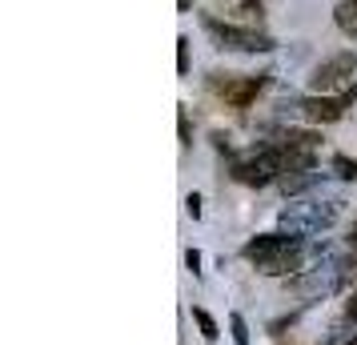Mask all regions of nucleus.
Masks as SVG:
<instances>
[{
	"instance_id": "obj_1",
	"label": "nucleus",
	"mask_w": 357,
	"mask_h": 345,
	"mask_svg": "<svg viewBox=\"0 0 357 345\" xmlns=\"http://www.w3.org/2000/svg\"><path fill=\"white\" fill-rule=\"evenodd\" d=\"M341 217H345V201L341 197H301V201H289L277 213V229L293 233V237H313V233L333 229Z\"/></svg>"
},
{
	"instance_id": "obj_2",
	"label": "nucleus",
	"mask_w": 357,
	"mask_h": 345,
	"mask_svg": "<svg viewBox=\"0 0 357 345\" xmlns=\"http://www.w3.org/2000/svg\"><path fill=\"white\" fill-rule=\"evenodd\" d=\"M201 29L209 36L217 49L225 52H273L277 40L269 33H261L253 24H233V20H221V17H201Z\"/></svg>"
},
{
	"instance_id": "obj_3",
	"label": "nucleus",
	"mask_w": 357,
	"mask_h": 345,
	"mask_svg": "<svg viewBox=\"0 0 357 345\" xmlns=\"http://www.w3.org/2000/svg\"><path fill=\"white\" fill-rule=\"evenodd\" d=\"M285 177V157H281V145H261L253 148L249 157L233 164V181L249 185V189H265Z\"/></svg>"
},
{
	"instance_id": "obj_4",
	"label": "nucleus",
	"mask_w": 357,
	"mask_h": 345,
	"mask_svg": "<svg viewBox=\"0 0 357 345\" xmlns=\"http://www.w3.org/2000/svg\"><path fill=\"white\" fill-rule=\"evenodd\" d=\"M354 81H357V52H337V56H325L321 65L313 68L309 89L321 93V97H337V93H349Z\"/></svg>"
},
{
	"instance_id": "obj_5",
	"label": "nucleus",
	"mask_w": 357,
	"mask_h": 345,
	"mask_svg": "<svg viewBox=\"0 0 357 345\" xmlns=\"http://www.w3.org/2000/svg\"><path fill=\"white\" fill-rule=\"evenodd\" d=\"M357 100V84L349 89V93H341V97H321V93H309V97L293 100V109L305 116L309 125H333V121H341L345 116V109Z\"/></svg>"
},
{
	"instance_id": "obj_6",
	"label": "nucleus",
	"mask_w": 357,
	"mask_h": 345,
	"mask_svg": "<svg viewBox=\"0 0 357 345\" xmlns=\"http://www.w3.org/2000/svg\"><path fill=\"white\" fill-rule=\"evenodd\" d=\"M265 84H269L265 72H257V77H233V72H225V84H217V89H221V97H225L229 105L245 109V105H253V100L261 97Z\"/></svg>"
},
{
	"instance_id": "obj_7",
	"label": "nucleus",
	"mask_w": 357,
	"mask_h": 345,
	"mask_svg": "<svg viewBox=\"0 0 357 345\" xmlns=\"http://www.w3.org/2000/svg\"><path fill=\"white\" fill-rule=\"evenodd\" d=\"M325 177H333V173L309 169V173H289V177H281L277 185H281V193H285V197H301V193H309V189H317Z\"/></svg>"
},
{
	"instance_id": "obj_8",
	"label": "nucleus",
	"mask_w": 357,
	"mask_h": 345,
	"mask_svg": "<svg viewBox=\"0 0 357 345\" xmlns=\"http://www.w3.org/2000/svg\"><path fill=\"white\" fill-rule=\"evenodd\" d=\"M217 8L229 13V17H237V20H261L265 17V4H261V0H217Z\"/></svg>"
},
{
	"instance_id": "obj_9",
	"label": "nucleus",
	"mask_w": 357,
	"mask_h": 345,
	"mask_svg": "<svg viewBox=\"0 0 357 345\" xmlns=\"http://www.w3.org/2000/svg\"><path fill=\"white\" fill-rule=\"evenodd\" d=\"M333 24L345 36H357V0H341L337 8H333Z\"/></svg>"
},
{
	"instance_id": "obj_10",
	"label": "nucleus",
	"mask_w": 357,
	"mask_h": 345,
	"mask_svg": "<svg viewBox=\"0 0 357 345\" xmlns=\"http://www.w3.org/2000/svg\"><path fill=\"white\" fill-rule=\"evenodd\" d=\"M317 132H309V129H281L277 132V145H297V148H317Z\"/></svg>"
},
{
	"instance_id": "obj_11",
	"label": "nucleus",
	"mask_w": 357,
	"mask_h": 345,
	"mask_svg": "<svg viewBox=\"0 0 357 345\" xmlns=\"http://www.w3.org/2000/svg\"><path fill=\"white\" fill-rule=\"evenodd\" d=\"M329 169H333V177H341V181H357V161L345 157V153H337V157L329 161Z\"/></svg>"
},
{
	"instance_id": "obj_12",
	"label": "nucleus",
	"mask_w": 357,
	"mask_h": 345,
	"mask_svg": "<svg viewBox=\"0 0 357 345\" xmlns=\"http://www.w3.org/2000/svg\"><path fill=\"white\" fill-rule=\"evenodd\" d=\"M193 321H197V329H201V337H205V342H217V337H221V333H217V321H213L201 305H193Z\"/></svg>"
},
{
	"instance_id": "obj_13",
	"label": "nucleus",
	"mask_w": 357,
	"mask_h": 345,
	"mask_svg": "<svg viewBox=\"0 0 357 345\" xmlns=\"http://www.w3.org/2000/svg\"><path fill=\"white\" fill-rule=\"evenodd\" d=\"M229 329H233V345H249V325H245L241 313H233V317H229Z\"/></svg>"
},
{
	"instance_id": "obj_14",
	"label": "nucleus",
	"mask_w": 357,
	"mask_h": 345,
	"mask_svg": "<svg viewBox=\"0 0 357 345\" xmlns=\"http://www.w3.org/2000/svg\"><path fill=\"white\" fill-rule=\"evenodd\" d=\"M177 72L189 77V36H177Z\"/></svg>"
},
{
	"instance_id": "obj_15",
	"label": "nucleus",
	"mask_w": 357,
	"mask_h": 345,
	"mask_svg": "<svg viewBox=\"0 0 357 345\" xmlns=\"http://www.w3.org/2000/svg\"><path fill=\"white\" fill-rule=\"evenodd\" d=\"M177 129H181V145H193V132H189V113L181 109V116H177Z\"/></svg>"
},
{
	"instance_id": "obj_16",
	"label": "nucleus",
	"mask_w": 357,
	"mask_h": 345,
	"mask_svg": "<svg viewBox=\"0 0 357 345\" xmlns=\"http://www.w3.org/2000/svg\"><path fill=\"white\" fill-rule=\"evenodd\" d=\"M185 265L193 269V277H197V273H201V253H197V249H189V253H185Z\"/></svg>"
},
{
	"instance_id": "obj_17",
	"label": "nucleus",
	"mask_w": 357,
	"mask_h": 345,
	"mask_svg": "<svg viewBox=\"0 0 357 345\" xmlns=\"http://www.w3.org/2000/svg\"><path fill=\"white\" fill-rule=\"evenodd\" d=\"M185 205H189V217H201V197H197V193H189Z\"/></svg>"
},
{
	"instance_id": "obj_18",
	"label": "nucleus",
	"mask_w": 357,
	"mask_h": 345,
	"mask_svg": "<svg viewBox=\"0 0 357 345\" xmlns=\"http://www.w3.org/2000/svg\"><path fill=\"white\" fill-rule=\"evenodd\" d=\"M345 317H349V321H354V325H357V293L349 297V301H345Z\"/></svg>"
},
{
	"instance_id": "obj_19",
	"label": "nucleus",
	"mask_w": 357,
	"mask_h": 345,
	"mask_svg": "<svg viewBox=\"0 0 357 345\" xmlns=\"http://www.w3.org/2000/svg\"><path fill=\"white\" fill-rule=\"evenodd\" d=\"M193 8V0H177V13H189Z\"/></svg>"
},
{
	"instance_id": "obj_20",
	"label": "nucleus",
	"mask_w": 357,
	"mask_h": 345,
	"mask_svg": "<svg viewBox=\"0 0 357 345\" xmlns=\"http://www.w3.org/2000/svg\"><path fill=\"white\" fill-rule=\"evenodd\" d=\"M349 241H354V249H357V225H354V233H349Z\"/></svg>"
},
{
	"instance_id": "obj_21",
	"label": "nucleus",
	"mask_w": 357,
	"mask_h": 345,
	"mask_svg": "<svg viewBox=\"0 0 357 345\" xmlns=\"http://www.w3.org/2000/svg\"><path fill=\"white\" fill-rule=\"evenodd\" d=\"M341 345H357V333H354V337H349V342H341Z\"/></svg>"
}]
</instances>
